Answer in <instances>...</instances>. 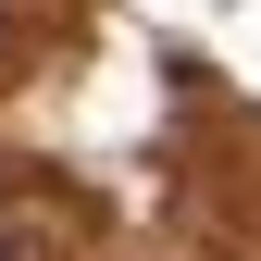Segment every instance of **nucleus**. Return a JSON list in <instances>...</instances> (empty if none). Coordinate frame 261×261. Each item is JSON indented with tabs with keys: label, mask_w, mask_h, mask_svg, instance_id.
<instances>
[{
	"label": "nucleus",
	"mask_w": 261,
	"mask_h": 261,
	"mask_svg": "<svg viewBox=\"0 0 261 261\" xmlns=\"http://www.w3.org/2000/svg\"><path fill=\"white\" fill-rule=\"evenodd\" d=\"M0 62H13V0H0Z\"/></svg>",
	"instance_id": "1"
}]
</instances>
